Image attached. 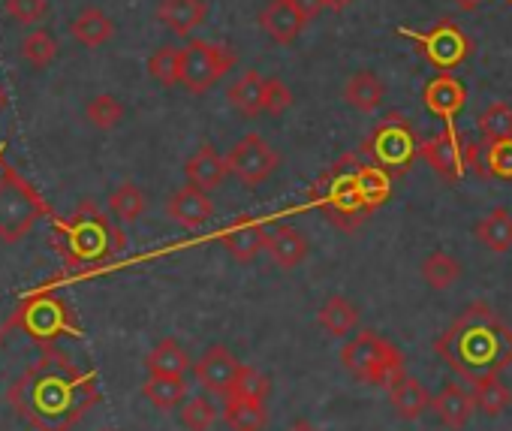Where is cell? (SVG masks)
<instances>
[{"instance_id":"obj_33","label":"cell","mask_w":512,"mask_h":431,"mask_svg":"<svg viewBox=\"0 0 512 431\" xmlns=\"http://www.w3.org/2000/svg\"><path fill=\"white\" fill-rule=\"evenodd\" d=\"M419 272H422V281H425L431 290H449V287H455V284L461 281L464 266H461V260H455L452 254L434 251V254H428V257L422 260Z\"/></svg>"},{"instance_id":"obj_24","label":"cell","mask_w":512,"mask_h":431,"mask_svg":"<svg viewBox=\"0 0 512 431\" xmlns=\"http://www.w3.org/2000/svg\"><path fill=\"white\" fill-rule=\"evenodd\" d=\"M389 401H392L395 413H398L401 419H407V422L422 419V413L431 407V395H428L425 383H422L419 377H410V374L398 377V380L389 386Z\"/></svg>"},{"instance_id":"obj_23","label":"cell","mask_w":512,"mask_h":431,"mask_svg":"<svg viewBox=\"0 0 512 431\" xmlns=\"http://www.w3.org/2000/svg\"><path fill=\"white\" fill-rule=\"evenodd\" d=\"M473 236H476V242H479L485 251H491V254H506V251H512V211L503 208V205L485 211L482 218L476 221V227H473Z\"/></svg>"},{"instance_id":"obj_43","label":"cell","mask_w":512,"mask_h":431,"mask_svg":"<svg viewBox=\"0 0 512 431\" xmlns=\"http://www.w3.org/2000/svg\"><path fill=\"white\" fill-rule=\"evenodd\" d=\"M49 13V0H7V16L22 25H37Z\"/></svg>"},{"instance_id":"obj_3","label":"cell","mask_w":512,"mask_h":431,"mask_svg":"<svg viewBox=\"0 0 512 431\" xmlns=\"http://www.w3.org/2000/svg\"><path fill=\"white\" fill-rule=\"evenodd\" d=\"M61 254L70 266H97L112 260L118 251H124V233L109 224L103 211H97L91 202H85L70 221L55 227Z\"/></svg>"},{"instance_id":"obj_36","label":"cell","mask_w":512,"mask_h":431,"mask_svg":"<svg viewBox=\"0 0 512 431\" xmlns=\"http://www.w3.org/2000/svg\"><path fill=\"white\" fill-rule=\"evenodd\" d=\"M476 127L482 133L485 142H500V139H512V106L509 103H491L479 118Z\"/></svg>"},{"instance_id":"obj_1","label":"cell","mask_w":512,"mask_h":431,"mask_svg":"<svg viewBox=\"0 0 512 431\" xmlns=\"http://www.w3.org/2000/svg\"><path fill=\"white\" fill-rule=\"evenodd\" d=\"M97 398V380L58 350H46L10 386V407L31 431H70Z\"/></svg>"},{"instance_id":"obj_18","label":"cell","mask_w":512,"mask_h":431,"mask_svg":"<svg viewBox=\"0 0 512 431\" xmlns=\"http://www.w3.org/2000/svg\"><path fill=\"white\" fill-rule=\"evenodd\" d=\"M184 175H187V184L199 187V190H217L226 175H229V166H226V157H220L214 151L211 142H202L184 163Z\"/></svg>"},{"instance_id":"obj_45","label":"cell","mask_w":512,"mask_h":431,"mask_svg":"<svg viewBox=\"0 0 512 431\" xmlns=\"http://www.w3.org/2000/svg\"><path fill=\"white\" fill-rule=\"evenodd\" d=\"M452 4H455V10H461V13H476V10L485 4V0H452Z\"/></svg>"},{"instance_id":"obj_49","label":"cell","mask_w":512,"mask_h":431,"mask_svg":"<svg viewBox=\"0 0 512 431\" xmlns=\"http://www.w3.org/2000/svg\"><path fill=\"white\" fill-rule=\"evenodd\" d=\"M509 4H512V0H509Z\"/></svg>"},{"instance_id":"obj_34","label":"cell","mask_w":512,"mask_h":431,"mask_svg":"<svg viewBox=\"0 0 512 431\" xmlns=\"http://www.w3.org/2000/svg\"><path fill=\"white\" fill-rule=\"evenodd\" d=\"M142 395L160 407V410H172L181 407L187 401V383L184 377H166V374H148V380L142 383Z\"/></svg>"},{"instance_id":"obj_13","label":"cell","mask_w":512,"mask_h":431,"mask_svg":"<svg viewBox=\"0 0 512 431\" xmlns=\"http://www.w3.org/2000/svg\"><path fill=\"white\" fill-rule=\"evenodd\" d=\"M238 368H241V362H238L235 353H232L229 347H223V344H211V347L193 362V374H196L199 386H202L208 395L220 398V401L229 395V389H232V383H235V377H238Z\"/></svg>"},{"instance_id":"obj_11","label":"cell","mask_w":512,"mask_h":431,"mask_svg":"<svg viewBox=\"0 0 512 431\" xmlns=\"http://www.w3.org/2000/svg\"><path fill=\"white\" fill-rule=\"evenodd\" d=\"M16 323L34 341H46V344L61 338L64 332H76V323H73L67 305L52 293H37V296L25 299L19 314H16Z\"/></svg>"},{"instance_id":"obj_35","label":"cell","mask_w":512,"mask_h":431,"mask_svg":"<svg viewBox=\"0 0 512 431\" xmlns=\"http://www.w3.org/2000/svg\"><path fill=\"white\" fill-rule=\"evenodd\" d=\"M109 211L115 214V221H121V224L139 221L142 211H145V193H142V187H136L133 181L118 184L109 193Z\"/></svg>"},{"instance_id":"obj_29","label":"cell","mask_w":512,"mask_h":431,"mask_svg":"<svg viewBox=\"0 0 512 431\" xmlns=\"http://www.w3.org/2000/svg\"><path fill=\"white\" fill-rule=\"evenodd\" d=\"M317 323L335 335V338H347L356 326H359V308L347 299V296H329L323 302V308L317 311Z\"/></svg>"},{"instance_id":"obj_15","label":"cell","mask_w":512,"mask_h":431,"mask_svg":"<svg viewBox=\"0 0 512 431\" xmlns=\"http://www.w3.org/2000/svg\"><path fill=\"white\" fill-rule=\"evenodd\" d=\"M166 214L184 230H202L214 218V202L205 190L187 184L166 199Z\"/></svg>"},{"instance_id":"obj_4","label":"cell","mask_w":512,"mask_h":431,"mask_svg":"<svg viewBox=\"0 0 512 431\" xmlns=\"http://www.w3.org/2000/svg\"><path fill=\"white\" fill-rule=\"evenodd\" d=\"M359 163H362L359 154L341 157V163L332 166V172L320 181V187H314V205H320L326 211V218L344 233H353L362 221H368V214H374L365 205L353 175Z\"/></svg>"},{"instance_id":"obj_42","label":"cell","mask_w":512,"mask_h":431,"mask_svg":"<svg viewBox=\"0 0 512 431\" xmlns=\"http://www.w3.org/2000/svg\"><path fill=\"white\" fill-rule=\"evenodd\" d=\"M290 106H293V91H290V85H287L284 79H278V76L266 79V85H263V112L278 118V115H284Z\"/></svg>"},{"instance_id":"obj_46","label":"cell","mask_w":512,"mask_h":431,"mask_svg":"<svg viewBox=\"0 0 512 431\" xmlns=\"http://www.w3.org/2000/svg\"><path fill=\"white\" fill-rule=\"evenodd\" d=\"M287 431H320L311 419H296V422H290L287 425Z\"/></svg>"},{"instance_id":"obj_14","label":"cell","mask_w":512,"mask_h":431,"mask_svg":"<svg viewBox=\"0 0 512 431\" xmlns=\"http://www.w3.org/2000/svg\"><path fill=\"white\" fill-rule=\"evenodd\" d=\"M220 242L223 248L229 251V257L235 263H253L260 257V251H266L269 245V230L263 221H250V218H238L235 224H229L223 233H220Z\"/></svg>"},{"instance_id":"obj_39","label":"cell","mask_w":512,"mask_h":431,"mask_svg":"<svg viewBox=\"0 0 512 431\" xmlns=\"http://www.w3.org/2000/svg\"><path fill=\"white\" fill-rule=\"evenodd\" d=\"M55 55H58V43H55V37L49 34V31H31L25 40H22V58L31 64V67H37V70H46L52 61H55Z\"/></svg>"},{"instance_id":"obj_5","label":"cell","mask_w":512,"mask_h":431,"mask_svg":"<svg viewBox=\"0 0 512 431\" xmlns=\"http://www.w3.org/2000/svg\"><path fill=\"white\" fill-rule=\"evenodd\" d=\"M341 365L353 377H359L371 386H380V389H389L398 377L407 374L404 371V353L392 341L380 338L371 329L359 332L356 338H350L341 347Z\"/></svg>"},{"instance_id":"obj_40","label":"cell","mask_w":512,"mask_h":431,"mask_svg":"<svg viewBox=\"0 0 512 431\" xmlns=\"http://www.w3.org/2000/svg\"><path fill=\"white\" fill-rule=\"evenodd\" d=\"M85 115L97 130H112V127H118L124 121V103L118 97H112V94H97L88 103Z\"/></svg>"},{"instance_id":"obj_7","label":"cell","mask_w":512,"mask_h":431,"mask_svg":"<svg viewBox=\"0 0 512 431\" xmlns=\"http://www.w3.org/2000/svg\"><path fill=\"white\" fill-rule=\"evenodd\" d=\"M238 55L226 43H208L193 40L181 49V85L190 94H205L214 82H220L232 67Z\"/></svg>"},{"instance_id":"obj_28","label":"cell","mask_w":512,"mask_h":431,"mask_svg":"<svg viewBox=\"0 0 512 431\" xmlns=\"http://www.w3.org/2000/svg\"><path fill=\"white\" fill-rule=\"evenodd\" d=\"M70 34H73V40H76V43H82V46L94 49V46H103V43H109V40H112L115 25H112V19H109L103 10L88 7V10H82V13L70 22Z\"/></svg>"},{"instance_id":"obj_21","label":"cell","mask_w":512,"mask_h":431,"mask_svg":"<svg viewBox=\"0 0 512 431\" xmlns=\"http://www.w3.org/2000/svg\"><path fill=\"white\" fill-rule=\"evenodd\" d=\"M467 163L482 178L512 181V139L485 142V145H470L467 142Z\"/></svg>"},{"instance_id":"obj_10","label":"cell","mask_w":512,"mask_h":431,"mask_svg":"<svg viewBox=\"0 0 512 431\" xmlns=\"http://www.w3.org/2000/svg\"><path fill=\"white\" fill-rule=\"evenodd\" d=\"M226 166H229V175H235L244 187H256L278 172L281 154L260 133H247L229 148Z\"/></svg>"},{"instance_id":"obj_8","label":"cell","mask_w":512,"mask_h":431,"mask_svg":"<svg viewBox=\"0 0 512 431\" xmlns=\"http://www.w3.org/2000/svg\"><path fill=\"white\" fill-rule=\"evenodd\" d=\"M398 37H407L419 46L422 58L434 67V70H455L461 67L470 55H473V40L452 25L449 19L437 22L431 31H410V28H398Z\"/></svg>"},{"instance_id":"obj_47","label":"cell","mask_w":512,"mask_h":431,"mask_svg":"<svg viewBox=\"0 0 512 431\" xmlns=\"http://www.w3.org/2000/svg\"><path fill=\"white\" fill-rule=\"evenodd\" d=\"M356 0H326V10H335V13H341V10H347V7H353Z\"/></svg>"},{"instance_id":"obj_22","label":"cell","mask_w":512,"mask_h":431,"mask_svg":"<svg viewBox=\"0 0 512 431\" xmlns=\"http://www.w3.org/2000/svg\"><path fill=\"white\" fill-rule=\"evenodd\" d=\"M266 251H269V257L275 260V266L278 269H284V272H293V269H299L305 260H308V251H311V245H308V236L302 233V230H296V227H278V230H272L269 233V245H266Z\"/></svg>"},{"instance_id":"obj_16","label":"cell","mask_w":512,"mask_h":431,"mask_svg":"<svg viewBox=\"0 0 512 431\" xmlns=\"http://www.w3.org/2000/svg\"><path fill=\"white\" fill-rule=\"evenodd\" d=\"M260 28L278 46H293L302 37V31L308 28V22L302 19L293 0H269V4L260 10Z\"/></svg>"},{"instance_id":"obj_44","label":"cell","mask_w":512,"mask_h":431,"mask_svg":"<svg viewBox=\"0 0 512 431\" xmlns=\"http://www.w3.org/2000/svg\"><path fill=\"white\" fill-rule=\"evenodd\" d=\"M293 4H296V10L302 13V19H305L308 25L326 10V0H293Z\"/></svg>"},{"instance_id":"obj_25","label":"cell","mask_w":512,"mask_h":431,"mask_svg":"<svg viewBox=\"0 0 512 431\" xmlns=\"http://www.w3.org/2000/svg\"><path fill=\"white\" fill-rule=\"evenodd\" d=\"M223 422L232 431H263L269 425V401H256V398H223Z\"/></svg>"},{"instance_id":"obj_12","label":"cell","mask_w":512,"mask_h":431,"mask_svg":"<svg viewBox=\"0 0 512 431\" xmlns=\"http://www.w3.org/2000/svg\"><path fill=\"white\" fill-rule=\"evenodd\" d=\"M419 157L449 184L461 181L464 178V169L470 166L467 163V142H461L458 130H455V121L446 124V133L440 136H431L419 145Z\"/></svg>"},{"instance_id":"obj_9","label":"cell","mask_w":512,"mask_h":431,"mask_svg":"<svg viewBox=\"0 0 512 431\" xmlns=\"http://www.w3.org/2000/svg\"><path fill=\"white\" fill-rule=\"evenodd\" d=\"M359 154H371L383 169L404 172L419 157V139L401 115H392L359 145Z\"/></svg>"},{"instance_id":"obj_26","label":"cell","mask_w":512,"mask_h":431,"mask_svg":"<svg viewBox=\"0 0 512 431\" xmlns=\"http://www.w3.org/2000/svg\"><path fill=\"white\" fill-rule=\"evenodd\" d=\"M263 85L266 79L256 73V70H244L229 88H226V103L244 115V118H256L263 115Z\"/></svg>"},{"instance_id":"obj_32","label":"cell","mask_w":512,"mask_h":431,"mask_svg":"<svg viewBox=\"0 0 512 431\" xmlns=\"http://www.w3.org/2000/svg\"><path fill=\"white\" fill-rule=\"evenodd\" d=\"M148 374H166V377H184L190 371V356L175 338H163L148 356H145Z\"/></svg>"},{"instance_id":"obj_48","label":"cell","mask_w":512,"mask_h":431,"mask_svg":"<svg viewBox=\"0 0 512 431\" xmlns=\"http://www.w3.org/2000/svg\"><path fill=\"white\" fill-rule=\"evenodd\" d=\"M103 431H112V428H103Z\"/></svg>"},{"instance_id":"obj_2","label":"cell","mask_w":512,"mask_h":431,"mask_svg":"<svg viewBox=\"0 0 512 431\" xmlns=\"http://www.w3.org/2000/svg\"><path fill=\"white\" fill-rule=\"evenodd\" d=\"M434 353L464 383L503 374L512 365V329L488 302H470L434 338Z\"/></svg>"},{"instance_id":"obj_17","label":"cell","mask_w":512,"mask_h":431,"mask_svg":"<svg viewBox=\"0 0 512 431\" xmlns=\"http://www.w3.org/2000/svg\"><path fill=\"white\" fill-rule=\"evenodd\" d=\"M422 103H425V109H428L431 115H437V118H443L446 124H452L455 115H458V112L464 109V103H467V88H464L461 79H455V76H449V73H440V76H434V79L425 85Z\"/></svg>"},{"instance_id":"obj_31","label":"cell","mask_w":512,"mask_h":431,"mask_svg":"<svg viewBox=\"0 0 512 431\" xmlns=\"http://www.w3.org/2000/svg\"><path fill=\"white\" fill-rule=\"evenodd\" d=\"M353 175H356L359 193H362V199H365V205L371 211H377L392 196V175L380 163H359Z\"/></svg>"},{"instance_id":"obj_38","label":"cell","mask_w":512,"mask_h":431,"mask_svg":"<svg viewBox=\"0 0 512 431\" xmlns=\"http://www.w3.org/2000/svg\"><path fill=\"white\" fill-rule=\"evenodd\" d=\"M229 395L235 398H256V401H269L272 395V380L269 374H263L260 368H253V365H241L238 368V377L229 389Z\"/></svg>"},{"instance_id":"obj_19","label":"cell","mask_w":512,"mask_h":431,"mask_svg":"<svg viewBox=\"0 0 512 431\" xmlns=\"http://www.w3.org/2000/svg\"><path fill=\"white\" fill-rule=\"evenodd\" d=\"M431 410L437 413V419L449 428V431H461L473 413H476V401H473V392L464 389L461 383H446L437 398H431Z\"/></svg>"},{"instance_id":"obj_37","label":"cell","mask_w":512,"mask_h":431,"mask_svg":"<svg viewBox=\"0 0 512 431\" xmlns=\"http://www.w3.org/2000/svg\"><path fill=\"white\" fill-rule=\"evenodd\" d=\"M148 73L154 82H160L163 88L181 85V49L175 46H160L151 58H148Z\"/></svg>"},{"instance_id":"obj_6","label":"cell","mask_w":512,"mask_h":431,"mask_svg":"<svg viewBox=\"0 0 512 431\" xmlns=\"http://www.w3.org/2000/svg\"><path fill=\"white\" fill-rule=\"evenodd\" d=\"M43 211V199L16 169L0 172V242H22L34 230Z\"/></svg>"},{"instance_id":"obj_41","label":"cell","mask_w":512,"mask_h":431,"mask_svg":"<svg viewBox=\"0 0 512 431\" xmlns=\"http://www.w3.org/2000/svg\"><path fill=\"white\" fill-rule=\"evenodd\" d=\"M214 422H217V407L211 398L196 395V398H187L181 404V425L187 431H208Z\"/></svg>"},{"instance_id":"obj_20","label":"cell","mask_w":512,"mask_h":431,"mask_svg":"<svg viewBox=\"0 0 512 431\" xmlns=\"http://www.w3.org/2000/svg\"><path fill=\"white\" fill-rule=\"evenodd\" d=\"M154 16L175 37H190L208 16V0H160Z\"/></svg>"},{"instance_id":"obj_27","label":"cell","mask_w":512,"mask_h":431,"mask_svg":"<svg viewBox=\"0 0 512 431\" xmlns=\"http://www.w3.org/2000/svg\"><path fill=\"white\" fill-rule=\"evenodd\" d=\"M344 100L359 112H377L386 100V85L374 70H359L344 85Z\"/></svg>"},{"instance_id":"obj_30","label":"cell","mask_w":512,"mask_h":431,"mask_svg":"<svg viewBox=\"0 0 512 431\" xmlns=\"http://www.w3.org/2000/svg\"><path fill=\"white\" fill-rule=\"evenodd\" d=\"M470 392H473V401H476V413H485V416H500L503 410L512 407V389L500 380V374H491V377H479L473 383H467Z\"/></svg>"}]
</instances>
